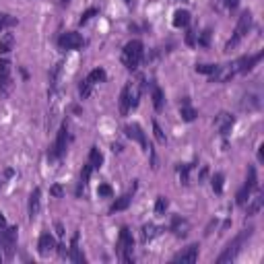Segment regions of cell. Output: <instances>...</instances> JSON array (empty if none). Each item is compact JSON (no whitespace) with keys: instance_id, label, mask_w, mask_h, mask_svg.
<instances>
[{"instance_id":"7a4b0ae2","label":"cell","mask_w":264,"mask_h":264,"mask_svg":"<svg viewBox=\"0 0 264 264\" xmlns=\"http://www.w3.org/2000/svg\"><path fill=\"white\" fill-rule=\"evenodd\" d=\"M143 56H145V46L140 39H132L128 41L124 50H122V62L128 70H136L143 62Z\"/></svg>"},{"instance_id":"7c38bea8","label":"cell","mask_w":264,"mask_h":264,"mask_svg":"<svg viewBox=\"0 0 264 264\" xmlns=\"http://www.w3.org/2000/svg\"><path fill=\"white\" fill-rule=\"evenodd\" d=\"M262 58H264V52H262V50L258 52V54H254V56H244V58H240V60L235 62L237 73H250V70L256 66Z\"/></svg>"},{"instance_id":"e0dca14e","label":"cell","mask_w":264,"mask_h":264,"mask_svg":"<svg viewBox=\"0 0 264 264\" xmlns=\"http://www.w3.org/2000/svg\"><path fill=\"white\" fill-rule=\"evenodd\" d=\"M180 116H182V120H184V122H194V120H196V116H198V112L190 105V99H188V97H184V99H182V105H180Z\"/></svg>"},{"instance_id":"5bb4252c","label":"cell","mask_w":264,"mask_h":264,"mask_svg":"<svg viewBox=\"0 0 264 264\" xmlns=\"http://www.w3.org/2000/svg\"><path fill=\"white\" fill-rule=\"evenodd\" d=\"M56 248V242H54V235L52 233H41L39 235V242H38V252L41 254V256H50L52 252H54Z\"/></svg>"},{"instance_id":"e575fe53","label":"cell","mask_w":264,"mask_h":264,"mask_svg":"<svg viewBox=\"0 0 264 264\" xmlns=\"http://www.w3.org/2000/svg\"><path fill=\"white\" fill-rule=\"evenodd\" d=\"M17 21L13 19V17H8L4 13H0V31H4L6 27H11V25H15Z\"/></svg>"},{"instance_id":"d6986e66","label":"cell","mask_w":264,"mask_h":264,"mask_svg":"<svg viewBox=\"0 0 264 264\" xmlns=\"http://www.w3.org/2000/svg\"><path fill=\"white\" fill-rule=\"evenodd\" d=\"M91 171H93V167H91V163H89V161H87V163L83 165V171H81V182H78V188H76V194H78V196H81V192H85L87 184H89Z\"/></svg>"},{"instance_id":"b9f144b4","label":"cell","mask_w":264,"mask_h":264,"mask_svg":"<svg viewBox=\"0 0 264 264\" xmlns=\"http://www.w3.org/2000/svg\"><path fill=\"white\" fill-rule=\"evenodd\" d=\"M52 194H54L56 198H60V196H62V188H60V186H52Z\"/></svg>"},{"instance_id":"f35d334b","label":"cell","mask_w":264,"mask_h":264,"mask_svg":"<svg viewBox=\"0 0 264 264\" xmlns=\"http://www.w3.org/2000/svg\"><path fill=\"white\" fill-rule=\"evenodd\" d=\"M245 99H248V101H244V108H258V97H256V95H248V97H245Z\"/></svg>"},{"instance_id":"8fae6325","label":"cell","mask_w":264,"mask_h":264,"mask_svg":"<svg viewBox=\"0 0 264 264\" xmlns=\"http://www.w3.org/2000/svg\"><path fill=\"white\" fill-rule=\"evenodd\" d=\"M126 134H128V138L136 140L143 151H151V145H149V140H147V134H145L143 128H140L138 124H130V126H126Z\"/></svg>"},{"instance_id":"f546056e","label":"cell","mask_w":264,"mask_h":264,"mask_svg":"<svg viewBox=\"0 0 264 264\" xmlns=\"http://www.w3.org/2000/svg\"><path fill=\"white\" fill-rule=\"evenodd\" d=\"M223 182H225L223 173H215L213 178H210V186H213V190L217 192V194H221V192H223Z\"/></svg>"},{"instance_id":"ba28073f","label":"cell","mask_w":264,"mask_h":264,"mask_svg":"<svg viewBox=\"0 0 264 264\" xmlns=\"http://www.w3.org/2000/svg\"><path fill=\"white\" fill-rule=\"evenodd\" d=\"M0 245L4 248L6 258H11L15 248H17V227H6V229L0 233Z\"/></svg>"},{"instance_id":"7dc6e473","label":"cell","mask_w":264,"mask_h":264,"mask_svg":"<svg viewBox=\"0 0 264 264\" xmlns=\"http://www.w3.org/2000/svg\"><path fill=\"white\" fill-rule=\"evenodd\" d=\"M0 260H2V254H0Z\"/></svg>"},{"instance_id":"9a60e30c","label":"cell","mask_w":264,"mask_h":264,"mask_svg":"<svg viewBox=\"0 0 264 264\" xmlns=\"http://www.w3.org/2000/svg\"><path fill=\"white\" fill-rule=\"evenodd\" d=\"M196 260H198V244L188 245L186 250H182L173 256V262H196Z\"/></svg>"},{"instance_id":"836d02e7","label":"cell","mask_w":264,"mask_h":264,"mask_svg":"<svg viewBox=\"0 0 264 264\" xmlns=\"http://www.w3.org/2000/svg\"><path fill=\"white\" fill-rule=\"evenodd\" d=\"M196 43H198V46H202V48H208V43H210V29L200 31L198 38H196Z\"/></svg>"},{"instance_id":"ee69618b","label":"cell","mask_w":264,"mask_h":264,"mask_svg":"<svg viewBox=\"0 0 264 264\" xmlns=\"http://www.w3.org/2000/svg\"><path fill=\"white\" fill-rule=\"evenodd\" d=\"M60 4H62V6H68V4H70V0H60Z\"/></svg>"},{"instance_id":"9c48e42d","label":"cell","mask_w":264,"mask_h":264,"mask_svg":"<svg viewBox=\"0 0 264 264\" xmlns=\"http://www.w3.org/2000/svg\"><path fill=\"white\" fill-rule=\"evenodd\" d=\"M58 43H60V48H64V50H78V48H83V35L81 33H76V31H66L62 33L58 38Z\"/></svg>"},{"instance_id":"52a82bcc","label":"cell","mask_w":264,"mask_h":264,"mask_svg":"<svg viewBox=\"0 0 264 264\" xmlns=\"http://www.w3.org/2000/svg\"><path fill=\"white\" fill-rule=\"evenodd\" d=\"M66 147H68V126L62 124L58 130V136H56V143L50 151V159H60L64 153H66Z\"/></svg>"},{"instance_id":"6da1fadb","label":"cell","mask_w":264,"mask_h":264,"mask_svg":"<svg viewBox=\"0 0 264 264\" xmlns=\"http://www.w3.org/2000/svg\"><path fill=\"white\" fill-rule=\"evenodd\" d=\"M252 233H254V229L252 227H248V229H242L240 233H237L233 240L227 244V248L223 250V254L217 258V264H225V262H233L237 256H240V252H242V245L245 244L252 237Z\"/></svg>"},{"instance_id":"74e56055","label":"cell","mask_w":264,"mask_h":264,"mask_svg":"<svg viewBox=\"0 0 264 264\" xmlns=\"http://www.w3.org/2000/svg\"><path fill=\"white\" fill-rule=\"evenodd\" d=\"M97 194H99V196H105V198H110V196L113 194V190H112L110 184H101V186L97 188Z\"/></svg>"},{"instance_id":"8d00e7d4","label":"cell","mask_w":264,"mask_h":264,"mask_svg":"<svg viewBox=\"0 0 264 264\" xmlns=\"http://www.w3.org/2000/svg\"><path fill=\"white\" fill-rule=\"evenodd\" d=\"M97 15V8H89V11H85L83 15H81V25H85V23H89L93 17Z\"/></svg>"},{"instance_id":"4dcf8cb0","label":"cell","mask_w":264,"mask_h":264,"mask_svg":"<svg viewBox=\"0 0 264 264\" xmlns=\"http://www.w3.org/2000/svg\"><path fill=\"white\" fill-rule=\"evenodd\" d=\"M217 68H219V64H196V73L213 76V75L217 73Z\"/></svg>"},{"instance_id":"d6a6232c","label":"cell","mask_w":264,"mask_h":264,"mask_svg":"<svg viewBox=\"0 0 264 264\" xmlns=\"http://www.w3.org/2000/svg\"><path fill=\"white\" fill-rule=\"evenodd\" d=\"M167 207H170V200H167L165 196H159V198H157V202H155V213L157 215H163L165 210H167Z\"/></svg>"},{"instance_id":"44dd1931","label":"cell","mask_w":264,"mask_h":264,"mask_svg":"<svg viewBox=\"0 0 264 264\" xmlns=\"http://www.w3.org/2000/svg\"><path fill=\"white\" fill-rule=\"evenodd\" d=\"M130 202H132V196L130 194H124V196H120L112 202V207H110V213H120V210H126L130 207Z\"/></svg>"},{"instance_id":"603a6c76","label":"cell","mask_w":264,"mask_h":264,"mask_svg":"<svg viewBox=\"0 0 264 264\" xmlns=\"http://www.w3.org/2000/svg\"><path fill=\"white\" fill-rule=\"evenodd\" d=\"M262 205H264V194H262V192H258V194L254 196V198L250 200V205H248V217L258 215L260 208H262Z\"/></svg>"},{"instance_id":"cb8c5ba5","label":"cell","mask_w":264,"mask_h":264,"mask_svg":"<svg viewBox=\"0 0 264 264\" xmlns=\"http://www.w3.org/2000/svg\"><path fill=\"white\" fill-rule=\"evenodd\" d=\"M93 87H95V83L91 81L89 76H87V78H83V81H81V85H78V95H81V99L91 97V93H93Z\"/></svg>"},{"instance_id":"ffe728a7","label":"cell","mask_w":264,"mask_h":264,"mask_svg":"<svg viewBox=\"0 0 264 264\" xmlns=\"http://www.w3.org/2000/svg\"><path fill=\"white\" fill-rule=\"evenodd\" d=\"M68 258L76 262V264H83L85 262V256L81 254V248H78V235L73 237V244H70V252H68Z\"/></svg>"},{"instance_id":"7bdbcfd3","label":"cell","mask_w":264,"mask_h":264,"mask_svg":"<svg viewBox=\"0 0 264 264\" xmlns=\"http://www.w3.org/2000/svg\"><path fill=\"white\" fill-rule=\"evenodd\" d=\"M6 227H8V225H6V219H4L2 215H0V233H2V231L6 229Z\"/></svg>"},{"instance_id":"f1b7e54d","label":"cell","mask_w":264,"mask_h":264,"mask_svg":"<svg viewBox=\"0 0 264 264\" xmlns=\"http://www.w3.org/2000/svg\"><path fill=\"white\" fill-rule=\"evenodd\" d=\"M159 235V227H155L153 223H149L143 227V242H149V240H153V237Z\"/></svg>"},{"instance_id":"ab89813d","label":"cell","mask_w":264,"mask_h":264,"mask_svg":"<svg viewBox=\"0 0 264 264\" xmlns=\"http://www.w3.org/2000/svg\"><path fill=\"white\" fill-rule=\"evenodd\" d=\"M223 6L227 8V11H235L237 4H240V0H221Z\"/></svg>"},{"instance_id":"5b68a950","label":"cell","mask_w":264,"mask_h":264,"mask_svg":"<svg viewBox=\"0 0 264 264\" xmlns=\"http://www.w3.org/2000/svg\"><path fill=\"white\" fill-rule=\"evenodd\" d=\"M132 248H134V240H132V233L126 227L120 229V235H118V256L124 260L126 264L132 262Z\"/></svg>"},{"instance_id":"83f0119b","label":"cell","mask_w":264,"mask_h":264,"mask_svg":"<svg viewBox=\"0 0 264 264\" xmlns=\"http://www.w3.org/2000/svg\"><path fill=\"white\" fill-rule=\"evenodd\" d=\"M153 105H155V110H157V112H161V110H163V105H165L163 91H161L157 85H153Z\"/></svg>"},{"instance_id":"484cf974","label":"cell","mask_w":264,"mask_h":264,"mask_svg":"<svg viewBox=\"0 0 264 264\" xmlns=\"http://www.w3.org/2000/svg\"><path fill=\"white\" fill-rule=\"evenodd\" d=\"M196 163H186V165H178V173H180V182L184 184V186H188L190 184V173L192 170H194Z\"/></svg>"},{"instance_id":"4fadbf2b","label":"cell","mask_w":264,"mask_h":264,"mask_svg":"<svg viewBox=\"0 0 264 264\" xmlns=\"http://www.w3.org/2000/svg\"><path fill=\"white\" fill-rule=\"evenodd\" d=\"M233 124H235V120H233L231 113H227V112H221V113H219V116L215 118V126H217V130L221 132L223 136L229 134L231 128H233Z\"/></svg>"},{"instance_id":"c3c4849f","label":"cell","mask_w":264,"mask_h":264,"mask_svg":"<svg viewBox=\"0 0 264 264\" xmlns=\"http://www.w3.org/2000/svg\"><path fill=\"white\" fill-rule=\"evenodd\" d=\"M184 2H186V0H184Z\"/></svg>"},{"instance_id":"30bf717a","label":"cell","mask_w":264,"mask_h":264,"mask_svg":"<svg viewBox=\"0 0 264 264\" xmlns=\"http://www.w3.org/2000/svg\"><path fill=\"white\" fill-rule=\"evenodd\" d=\"M13 89V76H11V62L0 60V93H11Z\"/></svg>"},{"instance_id":"7402d4cb","label":"cell","mask_w":264,"mask_h":264,"mask_svg":"<svg viewBox=\"0 0 264 264\" xmlns=\"http://www.w3.org/2000/svg\"><path fill=\"white\" fill-rule=\"evenodd\" d=\"M173 27H178V29H182V27H188V23H190V13L188 11H175L173 13Z\"/></svg>"},{"instance_id":"3957f363","label":"cell","mask_w":264,"mask_h":264,"mask_svg":"<svg viewBox=\"0 0 264 264\" xmlns=\"http://www.w3.org/2000/svg\"><path fill=\"white\" fill-rule=\"evenodd\" d=\"M140 89H143V85H138V83H126L124 85V89H122V93H120V113L122 116H128V112L134 110L138 105Z\"/></svg>"},{"instance_id":"8992f818","label":"cell","mask_w":264,"mask_h":264,"mask_svg":"<svg viewBox=\"0 0 264 264\" xmlns=\"http://www.w3.org/2000/svg\"><path fill=\"white\" fill-rule=\"evenodd\" d=\"M256 186H258V175H256V167H250V170H248V178H245V184H244V186H242V190L240 192H237V205H240V207H244L245 205V202H248L250 200V194H252V192L254 190H256Z\"/></svg>"},{"instance_id":"ac0fdd59","label":"cell","mask_w":264,"mask_h":264,"mask_svg":"<svg viewBox=\"0 0 264 264\" xmlns=\"http://www.w3.org/2000/svg\"><path fill=\"white\" fill-rule=\"evenodd\" d=\"M39 207H41V190L35 188L29 196V219H35L39 215Z\"/></svg>"},{"instance_id":"d4e9b609","label":"cell","mask_w":264,"mask_h":264,"mask_svg":"<svg viewBox=\"0 0 264 264\" xmlns=\"http://www.w3.org/2000/svg\"><path fill=\"white\" fill-rule=\"evenodd\" d=\"M13 46H15V38H13V33H4L2 38H0V56L8 54V52L13 50Z\"/></svg>"},{"instance_id":"1f68e13d","label":"cell","mask_w":264,"mask_h":264,"mask_svg":"<svg viewBox=\"0 0 264 264\" xmlns=\"http://www.w3.org/2000/svg\"><path fill=\"white\" fill-rule=\"evenodd\" d=\"M105 76H108V75H105V70H103V68H93L91 73H89V78H91L95 85H97V83H103V81H105Z\"/></svg>"},{"instance_id":"f6af8a7d","label":"cell","mask_w":264,"mask_h":264,"mask_svg":"<svg viewBox=\"0 0 264 264\" xmlns=\"http://www.w3.org/2000/svg\"><path fill=\"white\" fill-rule=\"evenodd\" d=\"M124 4H128V6H132V4H134V0H124Z\"/></svg>"},{"instance_id":"d590c367","label":"cell","mask_w":264,"mask_h":264,"mask_svg":"<svg viewBox=\"0 0 264 264\" xmlns=\"http://www.w3.org/2000/svg\"><path fill=\"white\" fill-rule=\"evenodd\" d=\"M153 132H155L157 143H159V145H165V134H163V130H161V126L157 124V122H153Z\"/></svg>"},{"instance_id":"277c9868","label":"cell","mask_w":264,"mask_h":264,"mask_svg":"<svg viewBox=\"0 0 264 264\" xmlns=\"http://www.w3.org/2000/svg\"><path fill=\"white\" fill-rule=\"evenodd\" d=\"M252 29V13L250 11H245V13H242V17H240V21H237V25H235V31H233V35H231V39L225 43V52H231L237 43H240L245 35H248V31Z\"/></svg>"},{"instance_id":"2e32d148","label":"cell","mask_w":264,"mask_h":264,"mask_svg":"<svg viewBox=\"0 0 264 264\" xmlns=\"http://www.w3.org/2000/svg\"><path fill=\"white\" fill-rule=\"evenodd\" d=\"M170 229L173 231L175 237H186V235H188V229H190V223L186 221V219H182V217L175 215V217L171 219Z\"/></svg>"},{"instance_id":"60d3db41","label":"cell","mask_w":264,"mask_h":264,"mask_svg":"<svg viewBox=\"0 0 264 264\" xmlns=\"http://www.w3.org/2000/svg\"><path fill=\"white\" fill-rule=\"evenodd\" d=\"M186 43H188V46H196V33L194 31L186 33Z\"/></svg>"},{"instance_id":"4316f807","label":"cell","mask_w":264,"mask_h":264,"mask_svg":"<svg viewBox=\"0 0 264 264\" xmlns=\"http://www.w3.org/2000/svg\"><path fill=\"white\" fill-rule=\"evenodd\" d=\"M89 163H91L93 170H99V167H101L103 155H101V151H99L97 147H91V151H89Z\"/></svg>"},{"instance_id":"bcb514c9","label":"cell","mask_w":264,"mask_h":264,"mask_svg":"<svg viewBox=\"0 0 264 264\" xmlns=\"http://www.w3.org/2000/svg\"><path fill=\"white\" fill-rule=\"evenodd\" d=\"M0 190H2V182H0Z\"/></svg>"}]
</instances>
